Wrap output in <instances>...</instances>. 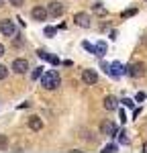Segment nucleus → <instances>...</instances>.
Instances as JSON below:
<instances>
[{
  "instance_id": "obj_1",
  "label": "nucleus",
  "mask_w": 147,
  "mask_h": 153,
  "mask_svg": "<svg viewBox=\"0 0 147 153\" xmlns=\"http://www.w3.org/2000/svg\"><path fill=\"white\" fill-rule=\"evenodd\" d=\"M59 74L55 70H49V71H45L43 76H41V86L45 88V90H55L57 86H59Z\"/></svg>"
},
{
  "instance_id": "obj_2",
  "label": "nucleus",
  "mask_w": 147,
  "mask_h": 153,
  "mask_svg": "<svg viewBox=\"0 0 147 153\" xmlns=\"http://www.w3.org/2000/svg\"><path fill=\"white\" fill-rule=\"evenodd\" d=\"M125 74L131 76V78H143V76H145V63H141V61L129 63V65L125 68Z\"/></svg>"
},
{
  "instance_id": "obj_3",
  "label": "nucleus",
  "mask_w": 147,
  "mask_h": 153,
  "mask_svg": "<svg viewBox=\"0 0 147 153\" xmlns=\"http://www.w3.org/2000/svg\"><path fill=\"white\" fill-rule=\"evenodd\" d=\"M0 31H2V35H6V37H14L16 27H14V23H12V21L4 19V21H0Z\"/></svg>"
},
{
  "instance_id": "obj_4",
  "label": "nucleus",
  "mask_w": 147,
  "mask_h": 153,
  "mask_svg": "<svg viewBox=\"0 0 147 153\" xmlns=\"http://www.w3.org/2000/svg\"><path fill=\"white\" fill-rule=\"evenodd\" d=\"M104 70L108 71L112 78H121L122 74H125V68H122L119 61H114V63H110V65H104Z\"/></svg>"
},
{
  "instance_id": "obj_5",
  "label": "nucleus",
  "mask_w": 147,
  "mask_h": 153,
  "mask_svg": "<svg viewBox=\"0 0 147 153\" xmlns=\"http://www.w3.org/2000/svg\"><path fill=\"white\" fill-rule=\"evenodd\" d=\"M12 71L14 74H27L29 71V61L27 59H14L12 61Z\"/></svg>"
},
{
  "instance_id": "obj_6",
  "label": "nucleus",
  "mask_w": 147,
  "mask_h": 153,
  "mask_svg": "<svg viewBox=\"0 0 147 153\" xmlns=\"http://www.w3.org/2000/svg\"><path fill=\"white\" fill-rule=\"evenodd\" d=\"M82 80H84V84H88V86H94V84L98 82V74L94 70H84L82 71Z\"/></svg>"
},
{
  "instance_id": "obj_7",
  "label": "nucleus",
  "mask_w": 147,
  "mask_h": 153,
  "mask_svg": "<svg viewBox=\"0 0 147 153\" xmlns=\"http://www.w3.org/2000/svg\"><path fill=\"white\" fill-rule=\"evenodd\" d=\"M47 14L49 16H61V14H63V4H61V2H49Z\"/></svg>"
},
{
  "instance_id": "obj_8",
  "label": "nucleus",
  "mask_w": 147,
  "mask_h": 153,
  "mask_svg": "<svg viewBox=\"0 0 147 153\" xmlns=\"http://www.w3.org/2000/svg\"><path fill=\"white\" fill-rule=\"evenodd\" d=\"M102 133H104L106 137H117V135H119V131H117V123L106 120V123L102 125Z\"/></svg>"
},
{
  "instance_id": "obj_9",
  "label": "nucleus",
  "mask_w": 147,
  "mask_h": 153,
  "mask_svg": "<svg viewBox=\"0 0 147 153\" xmlns=\"http://www.w3.org/2000/svg\"><path fill=\"white\" fill-rule=\"evenodd\" d=\"M31 16H33L35 21H45L49 14H47V8H45V6H35V8L31 10Z\"/></svg>"
},
{
  "instance_id": "obj_10",
  "label": "nucleus",
  "mask_w": 147,
  "mask_h": 153,
  "mask_svg": "<svg viewBox=\"0 0 147 153\" xmlns=\"http://www.w3.org/2000/svg\"><path fill=\"white\" fill-rule=\"evenodd\" d=\"M74 21H76V25H78V27H84V29H88V27H90V16H88L86 12H78V14L74 16Z\"/></svg>"
},
{
  "instance_id": "obj_11",
  "label": "nucleus",
  "mask_w": 147,
  "mask_h": 153,
  "mask_svg": "<svg viewBox=\"0 0 147 153\" xmlns=\"http://www.w3.org/2000/svg\"><path fill=\"white\" fill-rule=\"evenodd\" d=\"M29 129L31 131H41L43 129V120L39 117H31L29 118Z\"/></svg>"
},
{
  "instance_id": "obj_12",
  "label": "nucleus",
  "mask_w": 147,
  "mask_h": 153,
  "mask_svg": "<svg viewBox=\"0 0 147 153\" xmlns=\"http://www.w3.org/2000/svg\"><path fill=\"white\" fill-rule=\"evenodd\" d=\"M94 55L96 57H104L106 55V43L104 41H98L96 45H94Z\"/></svg>"
},
{
  "instance_id": "obj_13",
  "label": "nucleus",
  "mask_w": 147,
  "mask_h": 153,
  "mask_svg": "<svg viewBox=\"0 0 147 153\" xmlns=\"http://www.w3.org/2000/svg\"><path fill=\"white\" fill-rule=\"evenodd\" d=\"M104 108H106V110H117V108H119L117 98H114V96H106V98H104Z\"/></svg>"
},
{
  "instance_id": "obj_14",
  "label": "nucleus",
  "mask_w": 147,
  "mask_h": 153,
  "mask_svg": "<svg viewBox=\"0 0 147 153\" xmlns=\"http://www.w3.org/2000/svg\"><path fill=\"white\" fill-rule=\"evenodd\" d=\"M37 55H39L41 59H47L49 63H53V65H57V63H59V59L55 57V55H49L47 51H43V49H41V51H37Z\"/></svg>"
},
{
  "instance_id": "obj_15",
  "label": "nucleus",
  "mask_w": 147,
  "mask_h": 153,
  "mask_svg": "<svg viewBox=\"0 0 147 153\" xmlns=\"http://www.w3.org/2000/svg\"><path fill=\"white\" fill-rule=\"evenodd\" d=\"M137 14V8H127V10H122V19H129V16H135Z\"/></svg>"
},
{
  "instance_id": "obj_16",
  "label": "nucleus",
  "mask_w": 147,
  "mask_h": 153,
  "mask_svg": "<svg viewBox=\"0 0 147 153\" xmlns=\"http://www.w3.org/2000/svg\"><path fill=\"white\" fill-rule=\"evenodd\" d=\"M41 76H43V68H35L33 74H31V78H33V80H39Z\"/></svg>"
},
{
  "instance_id": "obj_17",
  "label": "nucleus",
  "mask_w": 147,
  "mask_h": 153,
  "mask_svg": "<svg viewBox=\"0 0 147 153\" xmlns=\"http://www.w3.org/2000/svg\"><path fill=\"white\" fill-rule=\"evenodd\" d=\"M8 147V139H6V135H0V151H4Z\"/></svg>"
},
{
  "instance_id": "obj_18",
  "label": "nucleus",
  "mask_w": 147,
  "mask_h": 153,
  "mask_svg": "<svg viewBox=\"0 0 147 153\" xmlns=\"http://www.w3.org/2000/svg\"><path fill=\"white\" fill-rule=\"evenodd\" d=\"M94 12H96V14H106V8H104L100 2H96V4H94Z\"/></svg>"
},
{
  "instance_id": "obj_19",
  "label": "nucleus",
  "mask_w": 147,
  "mask_h": 153,
  "mask_svg": "<svg viewBox=\"0 0 147 153\" xmlns=\"http://www.w3.org/2000/svg\"><path fill=\"white\" fill-rule=\"evenodd\" d=\"M119 141H121L122 145H127V143H129V137H127V133H125V131L119 133Z\"/></svg>"
},
{
  "instance_id": "obj_20",
  "label": "nucleus",
  "mask_w": 147,
  "mask_h": 153,
  "mask_svg": "<svg viewBox=\"0 0 147 153\" xmlns=\"http://www.w3.org/2000/svg\"><path fill=\"white\" fill-rule=\"evenodd\" d=\"M6 78H8V70L4 65H0V80H6Z\"/></svg>"
},
{
  "instance_id": "obj_21",
  "label": "nucleus",
  "mask_w": 147,
  "mask_h": 153,
  "mask_svg": "<svg viewBox=\"0 0 147 153\" xmlns=\"http://www.w3.org/2000/svg\"><path fill=\"white\" fill-rule=\"evenodd\" d=\"M112 151H117V145H114V143H110V145L104 147V153H112Z\"/></svg>"
},
{
  "instance_id": "obj_22",
  "label": "nucleus",
  "mask_w": 147,
  "mask_h": 153,
  "mask_svg": "<svg viewBox=\"0 0 147 153\" xmlns=\"http://www.w3.org/2000/svg\"><path fill=\"white\" fill-rule=\"evenodd\" d=\"M8 2H10L12 6H16V8H21V6L24 4V0H8Z\"/></svg>"
},
{
  "instance_id": "obj_23",
  "label": "nucleus",
  "mask_w": 147,
  "mask_h": 153,
  "mask_svg": "<svg viewBox=\"0 0 147 153\" xmlns=\"http://www.w3.org/2000/svg\"><path fill=\"white\" fill-rule=\"evenodd\" d=\"M45 35H47V37H53V35H55V29H53V27H47V29H45Z\"/></svg>"
},
{
  "instance_id": "obj_24",
  "label": "nucleus",
  "mask_w": 147,
  "mask_h": 153,
  "mask_svg": "<svg viewBox=\"0 0 147 153\" xmlns=\"http://www.w3.org/2000/svg\"><path fill=\"white\" fill-rule=\"evenodd\" d=\"M84 49H88L90 53H94V45H92V43H88V41H84Z\"/></svg>"
},
{
  "instance_id": "obj_25",
  "label": "nucleus",
  "mask_w": 147,
  "mask_h": 153,
  "mask_svg": "<svg viewBox=\"0 0 147 153\" xmlns=\"http://www.w3.org/2000/svg\"><path fill=\"white\" fill-rule=\"evenodd\" d=\"M122 102H125V106H129V108H133V100H129V98H127V100H122Z\"/></svg>"
},
{
  "instance_id": "obj_26",
  "label": "nucleus",
  "mask_w": 147,
  "mask_h": 153,
  "mask_svg": "<svg viewBox=\"0 0 147 153\" xmlns=\"http://www.w3.org/2000/svg\"><path fill=\"white\" fill-rule=\"evenodd\" d=\"M137 100H139V102H141V100H145V94H143V92H139V94H137Z\"/></svg>"
},
{
  "instance_id": "obj_27",
  "label": "nucleus",
  "mask_w": 147,
  "mask_h": 153,
  "mask_svg": "<svg viewBox=\"0 0 147 153\" xmlns=\"http://www.w3.org/2000/svg\"><path fill=\"white\" fill-rule=\"evenodd\" d=\"M2 55H4V45L0 43V57H2Z\"/></svg>"
},
{
  "instance_id": "obj_28",
  "label": "nucleus",
  "mask_w": 147,
  "mask_h": 153,
  "mask_svg": "<svg viewBox=\"0 0 147 153\" xmlns=\"http://www.w3.org/2000/svg\"><path fill=\"white\" fill-rule=\"evenodd\" d=\"M143 151H145V153H147V143H145V145H143Z\"/></svg>"
},
{
  "instance_id": "obj_29",
  "label": "nucleus",
  "mask_w": 147,
  "mask_h": 153,
  "mask_svg": "<svg viewBox=\"0 0 147 153\" xmlns=\"http://www.w3.org/2000/svg\"><path fill=\"white\" fill-rule=\"evenodd\" d=\"M0 6H4V0H0Z\"/></svg>"
}]
</instances>
